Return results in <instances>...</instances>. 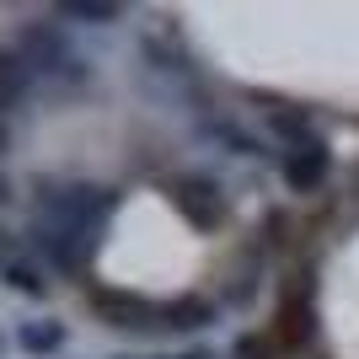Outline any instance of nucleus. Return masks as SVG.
Instances as JSON below:
<instances>
[{
  "label": "nucleus",
  "mask_w": 359,
  "mask_h": 359,
  "mask_svg": "<svg viewBox=\"0 0 359 359\" xmlns=\"http://www.w3.org/2000/svg\"><path fill=\"white\" fill-rule=\"evenodd\" d=\"M118 210V188H102V182H65V177H38V215L43 220L75 225V231H91L102 236L107 220Z\"/></svg>",
  "instance_id": "obj_1"
},
{
  "label": "nucleus",
  "mask_w": 359,
  "mask_h": 359,
  "mask_svg": "<svg viewBox=\"0 0 359 359\" xmlns=\"http://www.w3.org/2000/svg\"><path fill=\"white\" fill-rule=\"evenodd\" d=\"M27 241H32V252L43 257L48 269H60V273H86V263L97 257V247H102V236L75 231V225H60V220H43V215H32Z\"/></svg>",
  "instance_id": "obj_2"
},
{
  "label": "nucleus",
  "mask_w": 359,
  "mask_h": 359,
  "mask_svg": "<svg viewBox=\"0 0 359 359\" xmlns=\"http://www.w3.org/2000/svg\"><path fill=\"white\" fill-rule=\"evenodd\" d=\"M16 48H22V60L32 65V75H48V81H86V75H91L86 60L65 43V32L54 27V22H32V27H22Z\"/></svg>",
  "instance_id": "obj_3"
},
{
  "label": "nucleus",
  "mask_w": 359,
  "mask_h": 359,
  "mask_svg": "<svg viewBox=\"0 0 359 359\" xmlns=\"http://www.w3.org/2000/svg\"><path fill=\"white\" fill-rule=\"evenodd\" d=\"M91 311L102 316L113 332H156L161 327V306L145 295H129V290H107V285H91L86 290Z\"/></svg>",
  "instance_id": "obj_4"
},
{
  "label": "nucleus",
  "mask_w": 359,
  "mask_h": 359,
  "mask_svg": "<svg viewBox=\"0 0 359 359\" xmlns=\"http://www.w3.org/2000/svg\"><path fill=\"white\" fill-rule=\"evenodd\" d=\"M172 204H177V215L194 231H220L225 225V194L215 177H198V172H188V177L172 182Z\"/></svg>",
  "instance_id": "obj_5"
},
{
  "label": "nucleus",
  "mask_w": 359,
  "mask_h": 359,
  "mask_svg": "<svg viewBox=\"0 0 359 359\" xmlns=\"http://www.w3.org/2000/svg\"><path fill=\"white\" fill-rule=\"evenodd\" d=\"M279 172H285V188H290V194H316V188L327 182V172H332V145L322 135L306 140V145H290Z\"/></svg>",
  "instance_id": "obj_6"
},
{
  "label": "nucleus",
  "mask_w": 359,
  "mask_h": 359,
  "mask_svg": "<svg viewBox=\"0 0 359 359\" xmlns=\"http://www.w3.org/2000/svg\"><path fill=\"white\" fill-rule=\"evenodd\" d=\"M215 300H204V295H177V300H166L161 306V327H172V332H204L215 322Z\"/></svg>",
  "instance_id": "obj_7"
},
{
  "label": "nucleus",
  "mask_w": 359,
  "mask_h": 359,
  "mask_svg": "<svg viewBox=\"0 0 359 359\" xmlns=\"http://www.w3.org/2000/svg\"><path fill=\"white\" fill-rule=\"evenodd\" d=\"M65 338H70V327L65 322H54V316H38V322H22L16 327V348L32 359H48V354H60Z\"/></svg>",
  "instance_id": "obj_8"
},
{
  "label": "nucleus",
  "mask_w": 359,
  "mask_h": 359,
  "mask_svg": "<svg viewBox=\"0 0 359 359\" xmlns=\"http://www.w3.org/2000/svg\"><path fill=\"white\" fill-rule=\"evenodd\" d=\"M32 81H38V75H32V65L22 60V48H0V113L22 102L32 91Z\"/></svg>",
  "instance_id": "obj_9"
},
{
  "label": "nucleus",
  "mask_w": 359,
  "mask_h": 359,
  "mask_svg": "<svg viewBox=\"0 0 359 359\" xmlns=\"http://www.w3.org/2000/svg\"><path fill=\"white\" fill-rule=\"evenodd\" d=\"M263 113H269V129H273L279 140H290V145H306V140H316V135H311V107H295V102H269Z\"/></svg>",
  "instance_id": "obj_10"
},
{
  "label": "nucleus",
  "mask_w": 359,
  "mask_h": 359,
  "mask_svg": "<svg viewBox=\"0 0 359 359\" xmlns=\"http://www.w3.org/2000/svg\"><path fill=\"white\" fill-rule=\"evenodd\" d=\"M60 16L65 22H86V27H113V22H123V6H113V0H65Z\"/></svg>",
  "instance_id": "obj_11"
},
{
  "label": "nucleus",
  "mask_w": 359,
  "mask_h": 359,
  "mask_svg": "<svg viewBox=\"0 0 359 359\" xmlns=\"http://www.w3.org/2000/svg\"><path fill=\"white\" fill-rule=\"evenodd\" d=\"M0 279L16 290V295H27V300H43L48 295V279H43V269L38 263H27V257H11L6 269H0Z\"/></svg>",
  "instance_id": "obj_12"
},
{
  "label": "nucleus",
  "mask_w": 359,
  "mask_h": 359,
  "mask_svg": "<svg viewBox=\"0 0 359 359\" xmlns=\"http://www.w3.org/2000/svg\"><path fill=\"white\" fill-rule=\"evenodd\" d=\"M0 257L11 263V231H0Z\"/></svg>",
  "instance_id": "obj_13"
},
{
  "label": "nucleus",
  "mask_w": 359,
  "mask_h": 359,
  "mask_svg": "<svg viewBox=\"0 0 359 359\" xmlns=\"http://www.w3.org/2000/svg\"><path fill=\"white\" fill-rule=\"evenodd\" d=\"M11 150V129H6V118H0V156Z\"/></svg>",
  "instance_id": "obj_14"
},
{
  "label": "nucleus",
  "mask_w": 359,
  "mask_h": 359,
  "mask_svg": "<svg viewBox=\"0 0 359 359\" xmlns=\"http://www.w3.org/2000/svg\"><path fill=\"white\" fill-rule=\"evenodd\" d=\"M177 359H215L210 348H188V354H177Z\"/></svg>",
  "instance_id": "obj_15"
},
{
  "label": "nucleus",
  "mask_w": 359,
  "mask_h": 359,
  "mask_svg": "<svg viewBox=\"0 0 359 359\" xmlns=\"http://www.w3.org/2000/svg\"><path fill=\"white\" fill-rule=\"evenodd\" d=\"M6 198H11V177H6V172H0V204H6Z\"/></svg>",
  "instance_id": "obj_16"
},
{
  "label": "nucleus",
  "mask_w": 359,
  "mask_h": 359,
  "mask_svg": "<svg viewBox=\"0 0 359 359\" xmlns=\"http://www.w3.org/2000/svg\"><path fill=\"white\" fill-rule=\"evenodd\" d=\"M118 359H135V354H118Z\"/></svg>",
  "instance_id": "obj_17"
}]
</instances>
